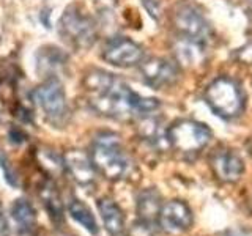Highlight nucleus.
<instances>
[{
  "mask_svg": "<svg viewBox=\"0 0 252 236\" xmlns=\"http://www.w3.org/2000/svg\"><path fill=\"white\" fill-rule=\"evenodd\" d=\"M162 206L161 195L158 194L155 189H145L137 197V212L139 220H144L147 224L158 225V217H159V211Z\"/></svg>",
  "mask_w": 252,
  "mask_h": 236,
  "instance_id": "14",
  "label": "nucleus"
},
{
  "mask_svg": "<svg viewBox=\"0 0 252 236\" xmlns=\"http://www.w3.org/2000/svg\"><path fill=\"white\" fill-rule=\"evenodd\" d=\"M84 87L89 93L92 109L104 117L128 120L148 115L159 107L156 99L134 93L122 79L102 69L89 71L84 79Z\"/></svg>",
  "mask_w": 252,
  "mask_h": 236,
  "instance_id": "1",
  "label": "nucleus"
},
{
  "mask_svg": "<svg viewBox=\"0 0 252 236\" xmlns=\"http://www.w3.org/2000/svg\"><path fill=\"white\" fill-rule=\"evenodd\" d=\"M68 212H69V216L73 217L77 224H81L89 233L98 235L99 228L96 224V219H94L93 212L90 211V208L87 206L85 203H82L81 200L73 199L68 203Z\"/></svg>",
  "mask_w": 252,
  "mask_h": 236,
  "instance_id": "18",
  "label": "nucleus"
},
{
  "mask_svg": "<svg viewBox=\"0 0 252 236\" xmlns=\"http://www.w3.org/2000/svg\"><path fill=\"white\" fill-rule=\"evenodd\" d=\"M11 217L21 233H32L36 225V211L27 200L19 199L11 206Z\"/></svg>",
  "mask_w": 252,
  "mask_h": 236,
  "instance_id": "17",
  "label": "nucleus"
},
{
  "mask_svg": "<svg viewBox=\"0 0 252 236\" xmlns=\"http://www.w3.org/2000/svg\"><path fill=\"white\" fill-rule=\"evenodd\" d=\"M211 170L215 177L222 183H236L244 172V162L241 157L230 149H219L211 156Z\"/></svg>",
  "mask_w": 252,
  "mask_h": 236,
  "instance_id": "11",
  "label": "nucleus"
},
{
  "mask_svg": "<svg viewBox=\"0 0 252 236\" xmlns=\"http://www.w3.org/2000/svg\"><path fill=\"white\" fill-rule=\"evenodd\" d=\"M173 27L180 38L208 44L211 27L205 16L192 5H180L173 14Z\"/></svg>",
  "mask_w": 252,
  "mask_h": 236,
  "instance_id": "7",
  "label": "nucleus"
},
{
  "mask_svg": "<svg viewBox=\"0 0 252 236\" xmlns=\"http://www.w3.org/2000/svg\"><path fill=\"white\" fill-rule=\"evenodd\" d=\"M139 134L153 147L158 148L169 147L167 129L162 126V121L158 120L156 117H152V114L142 117V120L139 123Z\"/></svg>",
  "mask_w": 252,
  "mask_h": 236,
  "instance_id": "16",
  "label": "nucleus"
},
{
  "mask_svg": "<svg viewBox=\"0 0 252 236\" xmlns=\"http://www.w3.org/2000/svg\"><path fill=\"white\" fill-rule=\"evenodd\" d=\"M65 169L73 175V178L81 186H90L94 181V167L90 156L82 151H69L65 156Z\"/></svg>",
  "mask_w": 252,
  "mask_h": 236,
  "instance_id": "12",
  "label": "nucleus"
},
{
  "mask_svg": "<svg viewBox=\"0 0 252 236\" xmlns=\"http://www.w3.org/2000/svg\"><path fill=\"white\" fill-rule=\"evenodd\" d=\"M140 74L147 85H150L152 88L159 90L175 84L180 76V71L175 61H170L167 59L152 57L142 60Z\"/></svg>",
  "mask_w": 252,
  "mask_h": 236,
  "instance_id": "9",
  "label": "nucleus"
},
{
  "mask_svg": "<svg viewBox=\"0 0 252 236\" xmlns=\"http://www.w3.org/2000/svg\"><path fill=\"white\" fill-rule=\"evenodd\" d=\"M246 2H248V10H249V13L252 16V0H246Z\"/></svg>",
  "mask_w": 252,
  "mask_h": 236,
  "instance_id": "25",
  "label": "nucleus"
},
{
  "mask_svg": "<svg viewBox=\"0 0 252 236\" xmlns=\"http://www.w3.org/2000/svg\"><path fill=\"white\" fill-rule=\"evenodd\" d=\"M205 101L213 112L224 120L240 117L246 106L243 88L230 77H218L213 81L205 91Z\"/></svg>",
  "mask_w": 252,
  "mask_h": 236,
  "instance_id": "3",
  "label": "nucleus"
},
{
  "mask_svg": "<svg viewBox=\"0 0 252 236\" xmlns=\"http://www.w3.org/2000/svg\"><path fill=\"white\" fill-rule=\"evenodd\" d=\"M192 211L185 202L170 200L167 203H162L159 217H158V225L161 230L172 235L185 233L192 227Z\"/></svg>",
  "mask_w": 252,
  "mask_h": 236,
  "instance_id": "10",
  "label": "nucleus"
},
{
  "mask_svg": "<svg viewBox=\"0 0 252 236\" xmlns=\"http://www.w3.org/2000/svg\"><path fill=\"white\" fill-rule=\"evenodd\" d=\"M205 52H207V44L192 41L186 38H177L173 43V54H175L177 63L186 68H194L203 61Z\"/></svg>",
  "mask_w": 252,
  "mask_h": 236,
  "instance_id": "13",
  "label": "nucleus"
},
{
  "mask_svg": "<svg viewBox=\"0 0 252 236\" xmlns=\"http://www.w3.org/2000/svg\"><path fill=\"white\" fill-rule=\"evenodd\" d=\"M142 2H144L150 16L155 18V19H158V16H159V5H158L156 0H142Z\"/></svg>",
  "mask_w": 252,
  "mask_h": 236,
  "instance_id": "23",
  "label": "nucleus"
},
{
  "mask_svg": "<svg viewBox=\"0 0 252 236\" xmlns=\"http://www.w3.org/2000/svg\"><path fill=\"white\" fill-rule=\"evenodd\" d=\"M39 195H41V200L44 203V206L49 212V216L52 217V220L55 222H62L63 220V203L60 199V194L57 191L54 183L51 181H46V184L41 187L39 191Z\"/></svg>",
  "mask_w": 252,
  "mask_h": 236,
  "instance_id": "19",
  "label": "nucleus"
},
{
  "mask_svg": "<svg viewBox=\"0 0 252 236\" xmlns=\"http://www.w3.org/2000/svg\"><path fill=\"white\" fill-rule=\"evenodd\" d=\"M66 61V57L60 52L57 47H44V49H39L38 54V69L46 73V71H55L59 66H62L63 63Z\"/></svg>",
  "mask_w": 252,
  "mask_h": 236,
  "instance_id": "20",
  "label": "nucleus"
},
{
  "mask_svg": "<svg viewBox=\"0 0 252 236\" xmlns=\"http://www.w3.org/2000/svg\"><path fill=\"white\" fill-rule=\"evenodd\" d=\"M102 59L118 68H131L144 60V49L132 39L118 36L110 39L102 51Z\"/></svg>",
  "mask_w": 252,
  "mask_h": 236,
  "instance_id": "8",
  "label": "nucleus"
},
{
  "mask_svg": "<svg viewBox=\"0 0 252 236\" xmlns=\"http://www.w3.org/2000/svg\"><path fill=\"white\" fill-rule=\"evenodd\" d=\"M169 147L180 154H199L210 144L211 131L203 123L194 120H178L167 128Z\"/></svg>",
  "mask_w": 252,
  "mask_h": 236,
  "instance_id": "4",
  "label": "nucleus"
},
{
  "mask_svg": "<svg viewBox=\"0 0 252 236\" xmlns=\"http://www.w3.org/2000/svg\"><path fill=\"white\" fill-rule=\"evenodd\" d=\"M33 99L43 110L46 120L51 124L63 126L68 120V102L63 85L57 77L47 79L33 91Z\"/></svg>",
  "mask_w": 252,
  "mask_h": 236,
  "instance_id": "5",
  "label": "nucleus"
},
{
  "mask_svg": "<svg viewBox=\"0 0 252 236\" xmlns=\"http://www.w3.org/2000/svg\"><path fill=\"white\" fill-rule=\"evenodd\" d=\"M98 209L107 233L112 236L122 235L125 230V216L120 206L110 199H101L98 202Z\"/></svg>",
  "mask_w": 252,
  "mask_h": 236,
  "instance_id": "15",
  "label": "nucleus"
},
{
  "mask_svg": "<svg viewBox=\"0 0 252 236\" xmlns=\"http://www.w3.org/2000/svg\"><path fill=\"white\" fill-rule=\"evenodd\" d=\"M225 236H243V235H240V233H235V232H230V233H227Z\"/></svg>",
  "mask_w": 252,
  "mask_h": 236,
  "instance_id": "26",
  "label": "nucleus"
},
{
  "mask_svg": "<svg viewBox=\"0 0 252 236\" xmlns=\"http://www.w3.org/2000/svg\"><path fill=\"white\" fill-rule=\"evenodd\" d=\"M236 59H238L244 65H252V43L246 44L236 52Z\"/></svg>",
  "mask_w": 252,
  "mask_h": 236,
  "instance_id": "22",
  "label": "nucleus"
},
{
  "mask_svg": "<svg viewBox=\"0 0 252 236\" xmlns=\"http://www.w3.org/2000/svg\"><path fill=\"white\" fill-rule=\"evenodd\" d=\"M8 232H10V227H8L6 217L3 214V208L0 205V236H8Z\"/></svg>",
  "mask_w": 252,
  "mask_h": 236,
  "instance_id": "24",
  "label": "nucleus"
},
{
  "mask_svg": "<svg viewBox=\"0 0 252 236\" xmlns=\"http://www.w3.org/2000/svg\"><path fill=\"white\" fill-rule=\"evenodd\" d=\"M0 167L3 169L5 172V179L8 181V184H11V186H19L18 183V178H16V175L13 173L11 167H10V164H8V159H6V156L3 151H0Z\"/></svg>",
  "mask_w": 252,
  "mask_h": 236,
  "instance_id": "21",
  "label": "nucleus"
},
{
  "mask_svg": "<svg viewBox=\"0 0 252 236\" xmlns=\"http://www.w3.org/2000/svg\"><path fill=\"white\" fill-rule=\"evenodd\" d=\"M60 35L76 47H90L96 39V27L92 18L77 8H68L60 19Z\"/></svg>",
  "mask_w": 252,
  "mask_h": 236,
  "instance_id": "6",
  "label": "nucleus"
},
{
  "mask_svg": "<svg viewBox=\"0 0 252 236\" xmlns=\"http://www.w3.org/2000/svg\"><path fill=\"white\" fill-rule=\"evenodd\" d=\"M249 151H251V154H252V139H251V142H249Z\"/></svg>",
  "mask_w": 252,
  "mask_h": 236,
  "instance_id": "27",
  "label": "nucleus"
},
{
  "mask_svg": "<svg viewBox=\"0 0 252 236\" xmlns=\"http://www.w3.org/2000/svg\"><path fill=\"white\" fill-rule=\"evenodd\" d=\"M90 159L94 170L107 179H122L129 173L131 162L118 136L101 132L93 140Z\"/></svg>",
  "mask_w": 252,
  "mask_h": 236,
  "instance_id": "2",
  "label": "nucleus"
}]
</instances>
